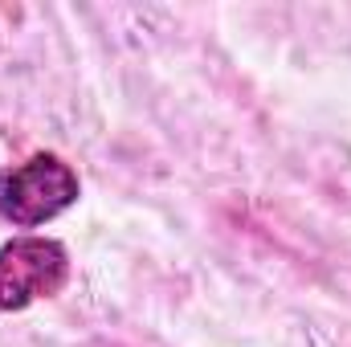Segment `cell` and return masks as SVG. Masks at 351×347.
<instances>
[{"instance_id": "cell-1", "label": "cell", "mask_w": 351, "mask_h": 347, "mask_svg": "<svg viewBox=\"0 0 351 347\" xmlns=\"http://www.w3.org/2000/svg\"><path fill=\"white\" fill-rule=\"evenodd\" d=\"M78 200V176L66 160L37 152L16 168L0 172V217L29 229L45 225Z\"/></svg>"}, {"instance_id": "cell-2", "label": "cell", "mask_w": 351, "mask_h": 347, "mask_svg": "<svg viewBox=\"0 0 351 347\" xmlns=\"http://www.w3.org/2000/svg\"><path fill=\"white\" fill-rule=\"evenodd\" d=\"M70 258L53 237H12L0 246V311H25L66 286Z\"/></svg>"}]
</instances>
